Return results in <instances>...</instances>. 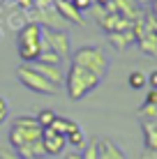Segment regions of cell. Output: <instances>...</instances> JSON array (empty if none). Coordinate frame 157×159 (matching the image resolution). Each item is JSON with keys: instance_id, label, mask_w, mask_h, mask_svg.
Returning <instances> with one entry per match:
<instances>
[{"instance_id": "6da1fadb", "label": "cell", "mask_w": 157, "mask_h": 159, "mask_svg": "<svg viewBox=\"0 0 157 159\" xmlns=\"http://www.w3.org/2000/svg\"><path fill=\"white\" fill-rule=\"evenodd\" d=\"M99 83H102V79L97 74H93L90 69L81 67V65H74V62L69 65V72L65 76L67 95H69V99H74V102L83 99V97L88 95V92H93Z\"/></svg>"}, {"instance_id": "7a4b0ae2", "label": "cell", "mask_w": 157, "mask_h": 159, "mask_svg": "<svg viewBox=\"0 0 157 159\" xmlns=\"http://www.w3.org/2000/svg\"><path fill=\"white\" fill-rule=\"evenodd\" d=\"M42 48V25L37 21H30L19 30V56L25 65L37 62Z\"/></svg>"}, {"instance_id": "3957f363", "label": "cell", "mask_w": 157, "mask_h": 159, "mask_svg": "<svg viewBox=\"0 0 157 159\" xmlns=\"http://www.w3.org/2000/svg\"><path fill=\"white\" fill-rule=\"evenodd\" d=\"M72 62L90 69V72L97 74L99 79H104L106 72H109V58H106L104 48H99V46H81V48H76L74 56H72Z\"/></svg>"}, {"instance_id": "277c9868", "label": "cell", "mask_w": 157, "mask_h": 159, "mask_svg": "<svg viewBox=\"0 0 157 159\" xmlns=\"http://www.w3.org/2000/svg\"><path fill=\"white\" fill-rule=\"evenodd\" d=\"M16 76H19V81L30 92H37V95H58V90H60V88H56L53 83H48L42 74H37L30 65H21L16 69Z\"/></svg>"}, {"instance_id": "5b68a950", "label": "cell", "mask_w": 157, "mask_h": 159, "mask_svg": "<svg viewBox=\"0 0 157 159\" xmlns=\"http://www.w3.org/2000/svg\"><path fill=\"white\" fill-rule=\"evenodd\" d=\"M42 37H44V42H46L60 58H67V56H69V37H67V32L56 30V28H46V32L42 30Z\"/></svg>"}, {"instance_id": "8992f818", "label": "cell", "mask_w": 157, "mask_h": 159, "mask_svg": "<svg viewBox=\"0 0 157 159\" xmlns=\"http://www.w3.org/2000/svg\"><path fill=\"white\" fill-rule=\"evenodd\" d=\"M67 145V141H65V136L56 134L51 127L42 129V148H44V155H60L62 148Z\"/></svg>"}, {"instance_id": "52a82bcc", "label": "cell", "mask_w": 157, "mask_h": 159, "mask_svg": "<svg viewBox=\"0 0 157 159\" xmlns=\"http://www.w3.org/2000/svg\"><path fill=\"white\" fill-rule=\"evenodd\" d=\"M37 74H42L48 83H53L56 88H62L65 85V74L58 69V65H46V62H32L30 65Z\"/></svg>"}, {"instance_id": "ba28073f", "label": "cell", "mask_w": 157, "mask_h": 159, "mask_svg": "<svg viewBox=\"0 0 157 159\" xmlns=\"http://www.w3.org/2000/svg\"><path fill=\"white\" fill-rule=\"evenodd\" d=\"M99 25L106 32H122V30H132V21L125 19L122 14H104L99 19Z\"/></svg>"}, {"instance_id": "9c48e42d", "label": "cell", "mask_w": 157, "mask_h": 159, "mask_svg": "<svg viewBox=\"0 0 157 159\" xmlns=\"http://www.w3.org/2000/svg\"><path fill=\"white\" fill-rule=\"evenodd\" d=\"M53 7L58 9L60 19L72 21V23H76V25H83V23H85V21L81 19V14L76 12V7L72 5V0H53Z\"/></svg>"}, {"instance_id": "30bf717a", "label": "cell", "mask_w": 157, "mask_h": 159, "mask_svg": "<svg viewBox=\"0 0 157 159\" xmlns=\"http://www.w3.org/2000/svg\"><path fill=\"white\" fill-rule=\"evenodd\" d=\"M97 159H125V152L120 150L111 139H97Z\"/></svg>"}, {"instance_id": "8fae6325", "label": "cell", "mask_w": 157, "mask_h": 159, "mask_svg": "<svg viewBox=\"0 0 157 159\" xmlns=\"http://www.w3.org/2000/svg\"><path fill=\"white\" fill-rule=\"evenodd\" d=\"M139 118L141 120H157V90L150 88L148 97H145V104L139 108Z\"/></svg>"}, {"instance_id": "7c38bea8", "label": "cell", "mask_w": 157, "mask_h": 159, "mask_svg": "<svg viewBox=\"0 0 157 159\" xmlns=\"http://www.w3.org/2000/svg\"><path fill=\"white\" fill-rule=\"evenodd\" d=\"M136 44L141 46V51L145 53V56L157 58V35H155V32H150L148 28H145V32L136 39Z\"/></svg>"}, {"instance_id": "4fadbf2b", "label": "cell", "mask_w": 157, "mask_h": 159, "mask_svg": "<svg viewBox=\"0 0 157 159\" xmlns=\"http://www.w3.org/2000/svg\"><path fill=\"white\" fill-rule=\"evenodd\" d=\"M143 139H145V150H157V120H143Z\"/></svg>"}, {"instance_id": "5bb4252c", "label": "cell", "mask_w": 157, "mask_h": 159, "mask_svg": "<svg viewBox=\"0 0 157 159\" xmlns=\"http://www.w3.org/2000/svg\"><path fill=\"white\" fill-rule=\"evenodd\" d=\"M109 42L118 48V51H122V48H127L129 44H134L136 39H134L132 30H122V32H109Z\"/></svg>"}, {"instance_id": "9a60e30c", "label": "cell", "mask_w": 157, "mask_h": 159, "mask_svg": "<svg viewBox=\"0 0 157 159\" xmlns=\"http://www.w3.org/2000/svg\"><path fill=\"white\" fill-rule=\"evenodd\" d=\"M65 141H67V145H72V148H83V145H85V136H83V129H81L76 122H72L69 131L65 134Z\"/></svg>"}, {"instance_id": "2e32d148", "label": "cell", "mask_w": 157, "mask_h": 159, "mask_svg": "<svg viewBox=\"0 0 157 159\" xmlns=\"http://www.w3.org/2000/svg\"><path fill=\"white\" fill-rule=\"evenodd\" d=\"M60 56H58L56 51H53L51 46L44 42V37H42V48H39V58H37V62H46V65H60Z\"/></svg>"}, {"instance_id": "e0dca14e", "label": "cell", "mask_w": 157, "mask_h": 159, "mask_svg": "<svg viewBox=\"0 0 157 159\" xmlns=\"http://www.w3.org/2000/svg\"><path fill=\"white\" fill-rule=\"evenodd\" d=\"M58 116H56V111L53 108H42L39 113L35 116V120H37V125H39L42 129H46V127H51L53 125V120H56Z\"/></svg>"}, {"instance_id": "ac0fdd59", "label": "cell", "mask_w": 157, "mask_h": 159, "mask_svg": "<svg viewBox=\"0 0 157 159\" xmlns=\"http://www.w3.org/2000/svg\"><path fill=\"white\" fill-rule=\"evenodd\" d=\"M69 127H72V120H67V118H56V120H53V125H51V129L56 131V134H60V136L67 134Z\"/></svg>"}, {"instance_id": "d6986e66", "label": "cell", "mask_w": 157, "mask_h": 159, "mask_svg": "<svg viewBox=\"0 0 157 159\" xmlns=\"http://www.w3.org/2000/svg\"><path fill=\"white\" fill-rule=\"evenodd\" d=\"M127 83H129L132 90H141L148 81H145V76H143L141 72H132V74H129V79H127Z\"/></svg>"}, {"instance_id": "ffe728a7", "label": "cell", "mask_w": 157, "mask_h": 159, "mask_svg": "<svg viewBox=\"0 0 157 159\" xmlns=\"http://www.w3.org/2000/svg\"><path fill=\"white\" fill-rule=\"evenodd\" d=\"M81 157H83V159H97V157H99V152H97V139H95L88 148H85V152H83Z\"/></svg>"}, {"instance_id": "44dd1931", "label": "cell", "mask_w": 157, "mask_h": 159, "mask_svg": "<svg viewBox=\"0 0 157 159\" xmlns=\"http://www.w3.org/2000/svg\"><path fill=\"white\" fill-rule=\"evenodd\" d=\"M0 159H23V157H21L14 148H2V150H0Z\"/></svg>"}, {"instance_id": "7402d4cb", "label": "cell", "mask_w": 157, "mask_h": 159, "mask_svg": "<svg viewBox=\"0 0 157 159\" xmlns=\"http://www.w3.org/2000/svg\"><path fill=\"white\" fill-rule=\"evenodd\" d=\"M72 5L76 7V12H79V14H83L85 9L93 7V0H72Z\"/></svg>"}, {"instance_id": "603a6c76", "label": "cell", "mask_w": 157, "mask_h": 159, "mask_svg": "<svg viewBox=\"0 0 157 159\" xmlns=\"http://www.w3.org/2000/svg\"><path fill=\"white\" fill-rule=\"evenodd\" d=\"M145 81H148V85L153 88V90H157V69H155V72H150V76Z\"/></svg>"}, {"instance_id": "cb8c5ba5", "label": "cell", "mask_w": 157, "mask_h": 159, "mask_svg": "<svg viewBox=\"0 0 157 159\" xmlns=\"http://www.w3.org/2000/svg\"><path fill=\"white\" fill-rule=\"evenodd\" d=\"M143 159H157V150H145Z\"/></svg>"}, {"instance_id": "d4e9b609", "label": "cell", "mask_w": 157, "mask_h": 159, "mask_svg": "<svg viewBox=\"0 0 157 159\" xmlns=\"http://www.w3.org/2000/svg\"><path fill=\"white\" fill-rule=\"evenodd\" d=\"M0 113H7V102L0 97Z\"/></svg>"}, {"instance_id": "484cf974", "label": "cell", "mask_w": 157, "mask_h": 159, "mask_svg": "<svg viewBox=\"0 0 157 159\" xmlns=\"http://www.w3.org/2000/svg\"><path fill=\"white\" fill-rule=\"evenodd\" d=\"M65 159H83V157H81V155H79V152H69V155H67V157H65Z\"/></svg>"}, {"instance_id": "4316f807", "label": "cell", "mask_w": 157, "mask_h": 159, "mask_svg": "<svg viewBox=\"0 0 157 159\" xmlns=\"http://www.w3.org/2000/svg\"><path fill=\"white\" fill-rule=\"evenodd\" d=\"M5 118H7V113H0V125L5 122Z\"/></svg>"}, {"instance_id": "83f0119b", "label": "cell", "mask_w": 157, "mask_h": 159, "mask_svg": "<svg viewBox=\"0 0 157 159\" xmlns=\"http://www.w3.org/2000/svg\"><path fill=\"white\" fill-rule=\"evenodd\" d=\"M153 14L157 16V2H153Z\"/></svg>"}, {"instance_id": "f1b7e54d", "label": "cell", "mask_w": 157, "mask_h": 159, "mask_svg": "<svg viewBox=\"0 0 157 159\" xmlns=\"http://www.w3.org/2000/svg\"><path fill=\"white\" fill-rule=\"evenodd\" d=\"M141 2H157V0H141Z\"/></svg>"}, {"instance_id": "f546056e", "label": "cell", "mask_w": 157, "mask_h": 159, "mask_svg": "<svg viewBox=\"0 0 157 159\" xmlns=\"http://www.w3.org/2000/svg\"><path fill=\"white\" fill-rule=\"evenodd\" d=\"M30 159H46V157H30Z\"/></svg>"}]
</instances>
